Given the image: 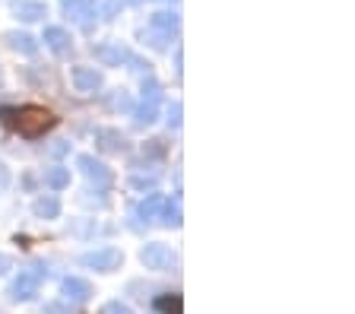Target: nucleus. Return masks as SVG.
<instances>
[{
	"label": "nucleus",
	"instance_id": "f257e3e1",
	"mask_svg": "<svg viewBox=\"0 0 355 314\" xmlns=\"http://www.w3.org/2000/svg\"><path fill=\"white\" fill-rule=\"evenodd\" d=\"M0 124L10 128L13 134L26 137V140H38L48 130L58 128L60 118L44 105H3L0 108Z\"/></svg>",
	"mask_w": 355,
	"mask_h": 314
},
{
	"label": "nucleus",
	"instance_id": "f03ea898",
	"mask_svg": "<svg viewBox=\"0 0 355 314\" xmlns=\"http://www.w3.org/2000/svg\"><path fill=\"white\" fill-rule=\"evenodd\" d=\"M92 54H96V60L102 64V67H130V70H140V73H149L146 60H140L127 45H121V42H105V45H96L92 48Z\"/></svg>",
	"mask_w": 355,
	"mask_h": 314
},
{
	"label": "nucleus",
	"instance_id": "7ed1b4c3",
	"mask_svg": "<svg viewBox=\"0 0 355 314\" xmlns=\"http://www.w3.org/2000/svg\"><path fill=\"white\" fill-rule=\"evenodd\" d=\"M48 277L44 267H29V270H19V277L10 283L7 289V299L10 302H32L42 292V279Z\"/></svg>",
	"mask_w": 355,
	"mask_h": 314
},
{
	"label": "nucleus",
	"instance_id": "20e7f679",
	"mask_svg": "<svg viewBox=\"0 0 355 314\" xmlns=\"http://www.w3.org/2000/svg\"><path fill=\"white\" fill-rule=\"evenodd\" d=\"M80 263L86 270H96V273H114V270L124 267V251L114 245H105V247H96V251L80 254Z\"/></svg>",
	"mask_w": 355,
	"mask_h": 314
},
{
	"label": "nucleus",
	"instance_id": "39448f33",
	"mask_svg": "<svg viewBox=\"0 0 355 314\" xmlns=\"http://www.w3.org/2000/svg\"><path fill=\"white\" fill-rule=\"evenodd\" d=\"M140 263L146 270H153V273H168V270L178 263V254L168 245H162V241H149V245H143V251H140Z\"/></svg>",
	"mask_w": 355,
	"mask_h": 314
},
{
	"label": "nucleus",
	"instance_id": "423d86ee",
	"mask_svg": "<svg viewBox=\"0 0 355 314\" xmlns=\"http://www.w3.org/2000/svg\"><path fill=\"white\" fill-rule=\"evenodd\" d=\"M76 168H80V172L86 175V181H89V184H96V187H108L111 181H114V172H111L108 165H105L102 159L89 156V152H83V156H76Z\"/></svg>",
	"mask_w": 355,
	"mask_h": 314
},
{
	"label": "nucleus",
	"instance_id": "0eeeda50",
	"mask_svg": "<svg viewBox=\"0 0 355 314\" xmlns=\"http://www.w3.org/2000/svg\"><path fill=\"white\" fill-rule=\"evenodd\" d=\"M60 295H64V302H70V305H86V302L96 295V289L83 277H64L60 279Z\"/></svg>",
	"mask_w": 355,
	"mask_h": 314
},
{
	"label": "nucleus",
	"instance_id": "6e6552de",
	"mask_svg": "<svg viewBox=\"0 0 355 314\" xmlns=\"http://www.w3.org/2000/svg\"><path fill=\"white\" fill-rule=\"evenodd\" d=\"M70 82H73L76 92L92 96V92H98L105 86V76H102V70H96V67H73L70 70Z\"/></svg>",
	"mask_w": 355,
	"mask_h": 314
},
{
	"label": "nucleus",
	"instance_id": "1a4fd4ad",
	"mask_svg": "<svg viewBox=\"0 0 355 314\" xmlns=\"http://www.w3.org/2000/svg\"><path fill=\"white\" fill-rule=\"evenodd\" d=\"M162 200H165L162 194H146V200L133 207V213H130V219H133L130 229H137V232H140L143 225L153 223V219L159 216V207H162Z\"/></svg>",
	"mask_w": 355,
	"mask_h": 314
},
{
	"label": "nucleus",
	"instance_id": "9d476101",
	"mask_svg": "<svg viewBox=\"0 0 355 314\" xmlns=\"http://www.w3.org/2000/svg\"><path fill=\"white\" fill-rule=\"evenodd\" d=\"M96 146L102 152H114V156H121V152L130 150L127 137L121 134V130H114V128H98L96 130Z\"/></svg>",
	"mask_w": 355,
	"mask_h": 314
},
{
	"label": "nucleus",
	"instance_id": "9b49d317",
	"mask_svg": "<svg viewBox=\"0 0 355 314\" xmlns=\"http://www.w3.org/2000/svg\"><path fill=\"white\" fill-rule=\"evenodd\" d=\"M64 13L73 19V23H80L83 29H92V19H96V3L92 0H64Z\"/></svg>",
	"mask_w": 355,
	"mask_h": 314
},
{
	"label": "nucleus",
	"instance_id": "f8f14e48",
	"mask_svg": "<svg viewBox=\"0 0 355 314\" xmlns=\"http://www.w3.org/2000/svg\"><path fill=\"white\" fill-rule=\"evenodd\" d=\"M42 42H44V48H51L58 58H64V54L73 51V38H70V32H67L64 26H48L44 35H42Z\"/></svg>",
	"mask_w": 355,
	"mask_h": 314
},
{
	"label": "nucleus",
	"instance_id": "ddd939ff",
	"mask_svg": "<svg viewBox=\"0 0 355 314\" xmlns=\"http://www.w3.org/2000/svg\"><path fill=\"white\" fill-rule=\"evenodd\" d=\"M130 114H133V128L143 130V128H149V124H155V121H159V105L143 102V98H140V105H133Z\"/></svg>",
	"mask_w": 355,
	"mask_h": 314
},
{
	"label": "nucleus",
	"instance_id": "4468645a",
	"mask_svg": "<svg viewBox=\"0 0 355 314\" xmlns=\"http://www.w3.org/2000/svg\"><path fill=\"white\" fill-rule=\"evenodd\" d=\"M162 219V225H168V229H178V225L184 223V213H181V200L178 197H171V200H162V207H159V216Z\"/></svg>",
	"mask_w": 355,
	"mask_h": 314
},
{
	"label": "nucleus",
	"instance_id": "2eb2a0df",
	"mask_svg": "<svg viewBox=\"0 0 355 314\" xmlns=\"http://www.w3.org/2000/svg\"><path fill=\"white\" fill-rule=\"evenodd\" d=\"M7 45L13 48V51L26 54V58H32V54H38V42L29 35V32H7Z\"/></svg>",
	"mask_w": 355,
	"mask_h": 314
},
{
	"label": "nucleus",
	"instance_id": "dca6fc26",
	"mask_svg": "<svg viewBox=\"0 0 355 314\" xmlns=\"http://www.w3.org/2000/svg\"><path fill=\"white\" fill-rule=\"evenodd\" d=\"M16 16L26 19V23H35V19L48 16V7H44L42 0H19V3H16Z\"/></svg>",
	"mask_w": 355,
	"mask_h": 314
},
{
	"label": "nucleus",
	"instance_id": "f3484780",
	"mask_svg": "<svg viewBox=\"0 0 355 314\" xmlns=\"http://www.w3.org/2000/svg\"><path fill=\"white\" fill-rule=\"evenodd\" d=\"M32 213H35L38 219H58L60 216V200L51 194H42L35 203H32Z\"/></svg>",
	"mask_w": 355,
	"mask_h": 314
},
{
	"label": "nucleus",
	"instance_id": "a211bd4d",
	"mask_svg": "<svg viewBox=\"0 0 355 314\" xmlns=\"http://www.w3.org/2000/svg\"><path fill=\"white\" fill-rule=\"evenodd\" d=\"M153 308L159 314H184V302H181V295L178 292H165V295H155Z\"/></svg>",
	"mask_w": 355,
	"mask_h": 314
},
{
	"label": "nucleus",
	"instance_id": "6ab92c4d",
	"mask_svg": "<svg viewBox=\"0 0 355 314\" xmlns=\"http://www.w3.org/2000/svg\"><path fill=\"white\" fill-rule=\"evenodd\" d=\"M149 29L153 32H159V35H165V38H171L178 32V16L175 13H155L153 19H149Z\"/></svg>",
	"mask_w": 355,
	"mask_h": 314
},
{
	"label": "nucleus",
	"instance_id": "aec40b11",
	"mask_svg": "<svg viewBox=\"0 0 355 314\" xmlns=\"http://www.w3.org/2000/svg\"><path fill=\"white\" fill-rule=\"evenodd\" d=\"M44 184L51 187V191H67V187H70V168H64V165L48 168V172H44Z\"/></svg>",
	"mask_w": 355,
	"mask_h": 314
},
{
	"label": "nucleus",
	"instance_id": "412c9836",
	"mask_svg": "<svg viewBox=\"0 0 355 314\" xmlns=\"http://www.w3.org/2000/svg\"><path fill=\"white\" fill-rule=\"evenodd\" d=\"M143 102H153V105H162V82L155 80L153 73L143 76V92H140Z\"/></svg>",
	"mask_w": 355,
	"mask_h": 314
},
{
	"label": "nucleus",
	"instance_id": "4be33fe9",
	"mask_svg": "<svg viewBox=\"0 0 355 314\" xmlns=\"http://www.w3.org/2000/svg\"><path fill=\"white\" fill-rule=\"evenodd\" d=\"M108 108L111 112H130L133 102H130V96H127V89H114V96L108 98Z\"/></svg>",
	"mask_w": 355,
	"mask_h": 314
},
{
	"label": "nucleus",
	"instance_id": "5701e85b",
	"mask_svg": "<svg viewBox=\"0 0 355 314\" xmlns=\"http://www.w3.org/2000/svg\"><path fill=\"white\" fill-rule=\"evenodd\" d=\"M155 184H159V172H149V175H137V172H133L130 175V187H137V191H146V187L153 191Z\"/></svg>",
	"mask_w": 355,
	"mask_h": 314
},
{
	"label": "nucleus",
	"instance_id": "b1692460",
	"mask_svg": "<svg viewBox=\"0 0 355 314\" xmlns=\"http://www.w3.org/2000/svg\"><path fill=\"white\" fill-rule=\"evenodd\" d=\"M165 152H168L165 140H149L146 146H143V156L146 159H165Z\"/></svg>",
	"mask_w": 355,
	"mask_h": 314
},
{
	"label": "nucleus",
	"instance_id": "393cba45",
	"mask_svg": "<svg viewBox=\"0 0 355 314\" xmlns=\"http://www.w3.org/2000/svg\"><path fill=\"white\" fill-rule=\"evenodd\" d=\"M181 114H184V105H181V102H171L168 105V128L171 130L181 128Z\"/></svg>",
	"mask_w": 355,
	"mask_h": 314
},
{
	"label": "nucleus",
	"instance_id": "a878e982",
	"mask_svg": "<svg viewBox=\"0 0 355 314\" xmlns=\"http://www.w3.org/2000/svg\"><path fill=\"white\" fill-rule=\"evenodd\" d=\"M42 314H73V305L70 302H48L42 308Z\"/></svg>",
	"mask_w": 355,
	"mask_h": 314
},
{
	"label": "nucleus",
	"instance_id": "bb28decb",
	"mask_svg": "<svg viewBox=\"0 0 355 314\" xmlns=\"http://www.w3.org/2000/svg\"><path fill=\"white\" fill-rule=\"evenodd\" d=\"M102 314H133L130 305H124V302H108V305L102 308Z\"/></svg>",
	"mask_w": 355,
	"mask_h": 314
},
{
	"label": "nucleus",
	"instance_id": "cd10ccee",
	"mask_svg": "<svg viewBox=\"0 0 355 314\" xmlns=\"http://www.w3.org/2000/svg\"><path fill=\"white\" fill-rule=\"evenodd\" d=\"M10 181H13V175H10V168L3 162H0V194H3V191H7L10 187Z\"/></svg>",
	"mask_w": 355,
	"mask_h": 314
},
{
	"label": "nucleus",
	"instance_id": "c85d7f7f",
	"mask_svg": "<svg viewBox=\"0 0 355 314\" xmlns=\"http://www.w3.org/2000/svg\"><path fill=\"white\" fill-rule=\"evenodd\" d=\"M10 270H13V261H10V257L3 254V251H0V277H7Z\"/></svg>",
	"mask_w": 355,
	"mask_h": 314
},
{
	"label": "nucleus",
	"instance_id": "c756f323",
	"mask_svg": "<svg viewBox=\"0 0 355 314\" xmlns=\"http://www.w3.org/2000/svg\"><path fill=\"white\" fill-rule=\"evenodd\" d=\"M121 3H127V7H137V3H146V0H121Z\"/></svg>",
	"mask_w": 355,
	"mask_h": 314
},
{
	"label": "nucleus",
	"instance_id": "7c9ffc66",
	"mask_svg": "<svg viewBox=\"0 0 355 314\" xmlns=\"http://www.w3.org/2000/svg\"><path fill=\"white\" fill-rule=\"evenodd\" d=\"M0 314H3V311H0Z\"/></svg>",
	"mask_w": 355,
	"mask_h": 314
}]
</instances>
